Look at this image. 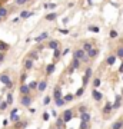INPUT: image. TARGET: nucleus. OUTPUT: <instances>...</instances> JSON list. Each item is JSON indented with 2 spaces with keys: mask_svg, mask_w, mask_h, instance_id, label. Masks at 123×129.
I'll return each mask as SVG.
<instances>
[{
  "mask_svg": "<svg viewBox=\"0 0 123 129\" xmlns=\"http://www.w3.org/2000/svg\"><path fill=\"white\" fill-rule=\"evenodd\" d=\"M69 52H70V50H69V47H67V49H65V50H63V53H62V56H66V55H67Z\"/></svg>",
  "mask_w": 123,
  "mask_h": 129,
  "instance_id": "de8ad7c7",
  "label": "nucleus"
},
{
  "mask_svg": "<svg viewBox=\"0 0 123 129\" xmlns=\"http://www.w3.org/2000/svg\"><path fill=\"white\" fill-rule=\"evenodd\" d=\"M83 50H84V52L87 53L89 50H92V49H93V45H92V43H90V42H86V43H83V47H82Z\"/></svg>",
  "mask_w": 123,
  "mask_h": 129,
  "instance_id": "f3484780",
  "label": "nucleus"
},
{
  "mask_svg": "<svg viewBox=\"0 0 123 129\" xmlns=\"http://www.w3.org/2000/svg\"><path fill=\"white\" fill-rule=\"evenodd\" d=\"M80 64H82V60H80V59L73 58V62H72V67H73V69H79Z\"/></svg>",
  "mask_w": 123,
  "mask_h": 129,
  "instance_id": "9b49d317",
  "label": "nucleus"
},
{
  "mask_svg": "<svg viewBox=\"0 0 123 129\" xmlns=\"http://www.w3.org/2000/svg\"><path fill=\"white\" fill-rule=\"evenodd\" d=\"M62 56V53H60V50L59 49H54V52H53V58H54V60H57L59 58Z\"/></svg>",
  "mask_w": 123,
  "mask_h": 129,
  "instance_id": "c85d7f7f",
  "label": "nucleus"
},
{
  "mask_svg": "<svg viewBox=\"0 0 123 129\" xmlns=\"http://www.w3.org/2000/svg\"><path fill=\"white\" fill-rule=\"evenodd\" d=\"M89 79H90V77H89V76H86V75L83 76V86H86V85L89 83Z\"/></svg>",
  "mask_w": 123,
  "mask_h": 129,
  "instance_id": "79ce46f5",
  "label": "nucleus"
},
{
  "mask_svg": "<svg viewBox=\"0 0 123 129\" xmlns=\"http://www.w3.org/2000/svg\"><path fill=\"white\" fill-rule=\"evenodd\" d=\"M30 1H33V0H27V3H30Z\"/></svg>",
  "mask_w": 123,
  "mask_h": 129,
  "instance_id": "13d9d810",
  "label": "nucleus"
},
{
  "mask_svg": "<svg viewBox=\"0 0 123 129\" xmlns=\"http://www.w3.org/2000/svg\"><path fill=\"white\" fill-rule=\"evenodd\" d=\"M14 3H16L17 6H24V4L27 3V0H14Z\"/></svg>",
  "mask_w": 123,
  "mask_h": 129,
  "instance_id": "f704fd0d",
  "label": "nucleus"
},
{
  "mask_svg": "<svg viewBox=\"0 0 123 129\" xmlns=\"http://www.w3.org/2000/svg\"><path fill=\"white\" fill-rule=\"evenodd\" d=\"M49 118H50V115H49L47 112H44V113L41 115V119H43V121H49Z\"/></svg>",
  "mask_w": 123,
  "mask_h": 129,
  "instance_id": "a19ab883",
  "label": "nucleus"
},
{
  "mask_svg": "<svg viewBox=\"0 0 123 129\" xmlns=\"http://www.w3.org/2000/svg\"><path fill=\"white\" fill-rule=\"evenodd\" d=\"M37 58H39V53L36 52V50H33V52H30V55H29V59H32V60H36Z\"/></svg>",
  "mask_w": 123,
  "mask_h": 129,
  "instance_id": "bb28decb",
  "label": "nucleus"
},
{
  "mask_svg": "<svg viewBox=\"0 0 123 129\" xmlns=\"http://www.w3.org/2000/svg\"><path fill=\"white\" fill-rule=\"evenodd\" d=\"M83 92H84V88H80V89H77V92H76V96H82Z\"/></svg>",
  "mask_w": 123,
  "mask_h": 129,
  "instance_id": "37998d69",
  "label": "nucleus"
},
{
  "mask_svg": "<svg viewBox=\"0 0 123 129\" xmlns=\"http://www.w3.org/2000/svg\"><path fill=\"white\" fill-rule=\"evenodd\" d=\"M6 102L9 103V105H12V103H13V95H12V93H9V95H7Z\"/></svg>",
  "mask_w": 123,
  "mask_h": 129,
  "instance_id": "c9c22d12",
  "label": "nucleus"
},
{
  "mask_svg": "<svg viewBox=\"0 0 123 129\" xmlns=\"http://www.w3.org/2000/svg\"><path fill=\"white\" fill-rule=\"evenodd\" d=\"M99 27L97 26H89V32H93V33H99Z\"/></svg>",
  "mask_w": 123,
  "mask_h": 129,
  "instance_id": "473e14b6",
  "label": "nucleus"
},
{
  "mask_svg": "<svg viewBox=\"0 0 123 129\" xmlns=\"http://www.w3.org/2000/svg\"><path fill=\"white\" fill-rule=\"evenodd\" d=\"M0 82L4 83L6 88H9V89L13 88V82L10 80V76H7V75H1V76H0Z\"/></svg>",
  "mask_w": 123,
  "mask_h": 129,
  "instance_id": "f257e3e1",
  "label": "nucleus"
},
{
  "mask_svg": "<svg viewBox=\"0 0 123 129\" xmlns=\"http://www.w3.org/2000/svg\"><path fill=\"white\" fill-rule=\"evenodd\" d=\"M54 102H56V106H63L66 103V100L63 99V98H59V99H54Z\"/></svg>",
  "mask_w": 123,
  "mask_h": 129,
  "instance_id": "a878e982",
  "label": "nucleus"
},
{
  "mask_svg": "<svg viewBox=\"0 0 123 129\" xmlns=\"http://www.w3.org/2000/svg\"><path fill=\"white\" fill-rule=\"evenodd\" d=\"M32 67H33V60H32V59H27V60L24 62V69H26V70H30Z\"/></svg>",
  "mask_w": 123,
  "mask_h": 129,
  "instance_id": "aec40b11",
  "label": "nucleus"
},
{
  "mask_svg": "<svg viewBox=\"0 0 123 129\" xmlns=\"http://www.w3.org/2000/svg\"><path fill=\"white\" fill-rule=\"evenodd\" d=\"M67 22H69V17H65V19H63V23H65V24L67 23Z\"/></svg>",
  "mask_w": 123,
  "mask_h": 129,
  "instance_id": "6e6d98bb",
  "label": "nucleus"
},
{
  "mask_svg": "<svg viewBox=\"0 0 123 129\" xmlns=\"http://www.w3.org/2000/svg\"><path fill=\"white\" fill-rule=\"evenodd\" d=\"M32 89L29 88V85H20V95H29Z\"/></svg>",
  "mask_w": 123,
  "mask_h": 129,
  "instance_id": "39448f33",
  "label": "nucleus"
},
{
  "mask_svg": "<svg viewBox=\"0 0 123 129\" xmlns=\"http://www.w3.org/2000/svg\"><path fill=\"white\" fill-rule=\"evenodd\" d=\"M109 36H110L112 39H116L117 36H119V32H117V30H110V33H109Z\"/></svg>",
  "mask_w": 123,
  "mask_h": 129,
  "instance_id": "2f4dec72",
  "label": "nucleus"
},
{
  "mask_svg": "<svg viewBox=\"0 0 123 129\" xmlns=\"http://www.w3.org/2000/svg\"><path fill=\"white\" fill-rule=\"evenodd\" d=\"M119 72H120V73H123V63L120 64V67H119Z\"/></svg>",
  "mask_w": 123,
  "mask_h": 129,
  "instance_id": "864d4df0",
  "label": "nucleus"
},
{
  "mask_svg": "<svg viewBox=\"0 0 123 129\" xmlns=\"http://www.w3.org/2000/svg\"><path fill=\"white\" fill-rule=\"evenodd\" d=\"M120 105H122V95H117V96H116V102L113 103V109H117Z\"/></svg>",
  "mask_w": 123,
  "mask_h": 129,
  "instance_id": "2eb2a0df",
  "label": "nucleus"
},
{
  "mask_svg": "<svg viewBox=\"0 0 123 129\" xmlns=\"http://www.w3.org/2000/svg\"><path fill=\"white\" fill-rule=\"evenodd\" d=\"M19 20H20V17H16V19H13V23H17Z\"/></svg>",
  "mask_w": 123,
  "mask_h": 129,
  "instance_id": "5fc2aeb1",
  "label": "nucleus"
},
{
  "mask_svg": "<svg viewBox=\"0 0 123 129\" xmlns=\"http://www.w3.org/2000/svg\"><path fill=\"white\" fill-rule=\"evenodd\" d=\"M56 19H57V13H49L44 16V20H47V22H53Z\"/></svg>",
  "mask_w": 123,
  "mask_h": 129,
  "instance_id": "1a4fd4ad",
  "label": "nucleus"
},
{
  "mask_svg": "<svg viewBox=\"0 0 123 129\" xmlns=\"http://www.w3.org/2000/svg\"><path fill=\"white\" fill-rule=\"evenodd\" d=\"M115 62H116V56H115V55H110V56L107 58V60H106V63L109 64V66H113Z\"/></svg>",
  "mask_w": 123,
  "mask_h": 129,
  "instance_id": "6ab92c4d",
  "label": "nucleus"
},
{
  "mask_svg": "<svg viewBox=\"0 0 123 129\" xmlns=\"http://www.w3.org/2000/svg\"><path fill=\"white\" fill-rule=\"evenodd\" d=\"M0 103H1V100H0Z\"/></svg>",
  "mask_w": 123,
  "mask_h": 129,
  "instance_id": "680f3d73",
  "label": "nucleus"
},
{
  "mask_svg": "<svg viewBox=\"0 0 123 129\" xmlns=\"http://www.w3.org/2000/svg\"><path fill=\"white\" fill-rule=\"evenodd\" d=\"M86 56H87V53L84 52L83 49H77V50H75V52H73V58H76V59H80L82 62H83V59L86 58Z\"/></svg>",
  "mask_w": 123,
  "mask_h": 129,
  "instance_id": "f03ea898",
  "label": "nucleus"
},
{
  "mask_svg": "<svg viewBox=\"0 0 123 129\" xmlns=\"http://www.w3.org/2000/svg\"><path fill=\"white\" fill-rule=\"evenodd\" d=\"M116 56H117V58H120V59H123V46L117 47V50H116Z\"/></svg>",
  "mask_w": 123,
  "mask_h": 129,
  "instance_id": "cd10ccee",
  "label": "nucleus"
},
{
  "mask_svg": "<svg viewBox=\"0 0 123 129\" xmlns=\"http://www.w3.org/2000/svg\"><path fill=\"white\" fill-rule=\"evenodd\" d=\"M19 112V109H13L12 112H10V115H16V113H17Z\"/></svg>",
  "mask_w": 123,
  "mask_h": 129,
  "instance_id": "3c124183",
  "label": "nucleus"
},
{
  "mask_svg": "<svg viewBox=\"0 0 123 129\" xmlns=\"http://www.w3.org/2000/svg\"><path fill=\"white\" fill-rule=\"evenodd\" d=\"M47 37H49V33H47V32H43L41 35L35 37V42H41V40H44V39H47Z\"/></svg>",
  "mask_w": 123,
  "mask_h": 129,
  "instance_id": "ddd939ff",
  "label": "nucleus"
},
{
  "mask_svg": "<svg viewBox=\"0 0 123 129\" xmlns=\"http://www.w3.org/2000/svg\"><path fill=\"white\" fill-rule=\"evenodd\" d=\"M10 121H12V122H17V121H19L17 113H16V115H10Z\"/></svg>",
  "mask_w": 123,
  "mask_h": 129,
  "instance_id": "58836bf2",
  "label": "nucleus"
},
{
  "mask_svg": "<svg viewBox=\"0 0 123 129\" xmlns=\"http://www.w3.org/2000/svg\"><path fill=\"white\" fill-rule=\"evenodd\" d=\"M1 19H3V17H1V16H0V22H1Z\"/></svg>",
  "mask_w": 123,
  "mask_h": 129,
  "instance_id": "bf43d9fd",
  "label": "nucleus"
},
{
  "mask_svg": "<svg viewBox=\"0 0 123 129\" xmlns=\"http://www.w3.org/2000/svg\"><path fill=\"white\" fill-rule=\"evenodd\" d=\"M80 121H83V122H90V113L89 112H82L80 113Z\"/></svg>",
  "mask_w": 123,
  "mask_h": 129,
  "instance_id": "0eeeda50",
  "label": "nucleus"
},
{
  "mask_svg": "<svg viewBox=\"0 0 123 129\" xmlns=\"http://www.w3.org/2000/svg\"><path fill=\"white\" fill-rule=\"evenodd\" d=\"M122 95H123V90H122Z\"/></svg>",
  "mask_w": 123,
  "mask_h": 129,
  "instance_id": "052dcab7",
  "label": "nucleus"
},
{
  "mask_svg": "<svg viewBox=\"0 0 123 129\" xmlns=\"http://www.w3.org/2000/svg\"><path fill=\"white\" fill-rule=\"evenodd\" d=\"M43 103H44V105H49V103H50V96H46L44 100H43Z\"/></svg>",
  "mask_w": 123,
  "mask_h": 129,
  "instance_id": "c03bdc74",
  "label": "nucleus"
},
{
  "mask_svg": "<svg viewBox=\"0 0 123 129\" xmlns=\"http://www.w3.org/2000/svg\"><path fill=\"white\" fill-rule=\"evenodd\" d=\"M65 119H63V116H62V118H60V116H57V118H56V126H57V128L59 129H62V128H63V125H65Z\"/></svg>",
  "mask_w": 123,
  "mask_h": 129,
  "instance_id": "9d476101",
  "label": "nucleus"
},
{
  "mask_svg": "<svg viewBox=\"0 0 123 129\" xmlns=\"http://www.w3.org/2000/svg\"><path fill=\"white\" fill-rule=\"evenodd\" d=\"M7 14H9V10L6 7H0V16L4 19V17H7Z\"/></svg>",
  "mask_w": 123,
  "mask_h": 129,
  "instance_id": "393cba45",
  "label": "nucleus"
},
{
  "mask_svg": "<svg viewBox=\"0 0 123 129\" xmlns=\"http://www.w3.org/2000/svg\"><path fill=\"white\" fill-rule=\"evenodd\" d=\"M79 111H80V113H82V112H86V106H80Z\"/></svg>",
  "mask_w": 123,
  "mask_h": 129,
  "instance_id": "09e8293b",
  "label": "nucleus"
},
{
  "mask_svg": "<svg viewBox=\"0 0 123 129\" xmlns=\"http://www.w3.org/2000/svg\"><path fill=\"white\" fill-rule=\"evenodd\" d=\"M89 126H90V123H89V122H83V121H82V123H80L79 129H89Z\"/></svg>",
  "mask_w": 123,
  "mask_h": 129,
  "instance_id": "7c9ffc66",
  "label": "nucleus"
},
{
  "mask_svg": "<svg viewBox=\"0 0 123 129\" xmlns=\"http://www.w3.org/2000/svg\"><path fill=\"white\" fill-rule=\"evenodd\" d=\"M3 58H4V56H3V55H0V62H1V60H3Z\"/></svg>",
  "mask_w": 123,
  "mask_h": 129,
  "instance_id": "4d7b16f0",
  "label": "nucleus"
},
{
  "mask_svg": "<svg viewBox=\"0 0 123 129\" xmlns=\"http://www.w3.org/2000/svg\"><path fill=\"white\" fill-rule=\"evenodd\" d=\"M46 88H47V82H46V80H41V82H39V85H37V90H39V92L46 90Z\"/></svg>",
  "mask_w": 123,
  "mask_h": 129,
  "instance_id": "f8f14e48",
  "label": "nucleus"
},
{
  "mask_svg": "<svg viewBox=\"0 0 123 129\" xmlns=\"http://www.w3.org/2000/svg\"><path fill=\"white\" fill-rule=\"evenodd\" d=\"M10 47L9 43H4V42H0V52H6L7 49Z\"/></svg>",
  "mask_w": 123,
  "mask_h": 129,
  "instance_id": "b1692460",
  "label": "nucleus"
},
{
  "mask_svg": "<svg viewBox=\"0 0 123 129\" xmlns=\"http://www.w3.org/2000/svg\"><path fill=\"white\" fill-rule=\"evenodd\" d=\"M73 98H75V96H73L72 93H67V95L65 96V98H63V99H65L66 102H72V100H73Z\"/></svg>",
  "mask_w": 123,
  "mask_h": 129,
  "instance_id": "72a5a7b5",
  "label": "nucleus"
},
{
  "mask_svg": "<svg viewBox=\"0 0 123 129\" xmlns=\"http://www.w3.org/2000/svg\"><path fill=\"white\" fill-rule=\"evenodd\" d=\"M35 14V12H27V10H22L20 12V19H29Z\"/></svg>",
  "mask_w": 123,
  "mask_h": 129,
  "instance_id": "423d86ee",
  "label": "nucleus"
},
{
  "mask_svg": "<svg viewBox=\"0 0 123 129\" xmlns=\"http://www.w3.org/2000/svg\"><path fill=\"white\" fill-rule=\"evenodd\" d=\"M26 79H27V75H26V73H22V76H20V82H24Z\"/></svg>",
  "mask_w": 123,
  "mask_h": 129,
  "instance_id": "a18cd8bd",
  "label": "nucleus"
},
{
  "mask_svg": "<svg viewBox=\"0 0 123 129\" xmlns=\"http://www.w3.org/2000/svg\"><path fill=\"white\" fill-rule=\"evenodd\" d=\"M50 115H52V116H54V118H57V112H56V111H52V113H50Z\"/></svg>",
  "mask_w": 123,
  "mask_h": 129,
  "instance_id": "8fccbe9b",
  "label": "nucleus"
},
{
  "mask_svg": "<svg viewBox=\"0 0 123 129\" xmlns=\"http://www.w3.org/2000/svg\"><path fill=\"white\" fill-rule=\"evenodd\" d=\"M47 46L50 47V49H53V50H54V49H59V42L57 40H50L47 43Z\"/></svg>",
  "mask_w": 123,
  "mask_h": 129,
  "instance_id": "a211bd4d",
  "label": "nucleus"
},
{
  "mask_svg": "<svg viewBox=\"0 0 123 129\" xmlns=\"http://www.w3.org/2000/svg\"><path fill=\"white\" fill-rule=\"evenodd\" d=\"M92 96H93L94 100H97V102H99V100H102V98H103V95L100 93L99 90H96V89H93V92H92Z\"/></svg>",
  "mask_w": 123,
  "mask_h": 129,
  "instance_id": "6e6552de",
  "label": "nucleus"
},
{
  "mask_svg": "<svg viewBox=\"0 0 123 129\" xmlns=\"http://www.w3.org/2000/svg\"><path fill=\"white\" fill-rule=\"evenodd\" d=\"M97 55H99V50H97V49H94V47L92 49V50H89V52H87V56L90 59H94Z\"/></svg>",
  "mask_w": 123,
  "mask_h": 129,
  "instance_id": "4468645a",
  "label": "nucleus"
},
{
  "mask_svg": "<svg viewBox=\"0 0 123 129\" xmlns=\"http://www.w3.org/2000/svg\"><path fill=\"white\" fill-rule=\"evenodd\" d=\"M37 85H39V83L33 80V82H30V83H29V88H30V89H37Z\"/></svg>",
  "mask_w": 123,
  "mask_h": 129,
  "instance_id": "4c0bfd02",
  "label": "nucleus"
},
{
  "mask_svg": "<svg viewBox=\"0 0 123 129\" xmlns=\"http://www.w3.org/2000/svg\"><path fill=\"white\" fill-rule=\"evenodd\" d=\"M122 126H123V121H116L112 125V129H122Z\"/></svg>",
  "mask_w": 123,
  "mask_h": 129,
  "instance_id": "4be33fe9",
  "label": "nucleus"
},
{
  "mask_svg": "<svg viewBox=\"0 0 123 129\" xmlns=\"http://www.w3.org/2000/svg\"><path fill=\"white\" fill-rule=\"evenodd\" d=\"M60 33H62V35H69V30H67V29H62V30H60Z\"/></svg>",
  "mask_w": 123,
  "mask_h": 129,
  "instance_id": "49530a36",
  "label": "nucleus"
},
{
  "mask_svg": "<svg viewBox=\"0 0 123 129\" xmlns=\"http://www.w3.org/2000/svg\"><path fill=\"white\" fill-rule=\"evenodd\" d=\"M20 103L23 106H26V108H29L30 103H32V98H30L29 95H22L20 96Z\"/></svg>",
  "mask_w": 123,
  "mask_h": 129,
  "instance_id": "7ed1b4c3",
  "label": "nucleus"
},
{
  "mask_svg": "<svg viewBox=\"0 0 123 129\" xmlns=\"http://www.w3.org/2000/svg\"><path fill=\"white\" fill-rule=\"evenodd\" d=\"M72 118H73V111H70V109H67V111L63 112V119H65V122L67 123L69 121H70Z\"/></svg>",
  "mask_w": 123,
  "mask_h": 129,
  "instance_id": "20e7f679",
  "label": "nucleus"
},
{
  "mask_svg": "<svg viewBox=\"0 0 123 129\" xmlns=\"http://www.w3.org/2000/svg\"><path fill=\"white\" fill-rule=\"evenodd\" d=\"M53 72H54V64H53V63L47 64V67H46V75L49 76V75H52Z\"/></svg>",
  "mask_w": 123,
  "mask_h": 129,
  "instance_id": "412c9836",
  "label": "nucleus"
},
{
  "mask_svg": "<svg viewBox=\"0 0 123 129\" xmlns=\"http://www.w3.org/2000/svg\"><path fill=\"white\" fill-rule=\"evenodd\" d=\"M43 7L44 9H56V3H44Z\"/></svg>",
  "mask_w": 123,
  "mask_h": 129,
  "instance_id": "c756f323",
  "label": "nucleus"
},
{
  "mask_svg": "<svg viewBox=\"0 0 123 129\" xmlns=\"http://www.w3.org/2000/svg\"><path fill=\"white\" fill-rule=\"evenodd\" d=\"M3 125H4V126H7V125H9V121H7V119H4V121H3Z\"/></svg>",
  "mask_w": 123,
  "mask_h": 129,
  "instance_id": "603ef678",
  "label": "nucleus"
},
{
  "mask_svg": "<svg viewBox=\"0 0 123 129\" xmlns=\"http://www.w3.org/2000/svg\"><path fill=\"white\" fill-rule=\"evenodd\" d=\"M53 96H54V99L62 98V89H60V88H56V89H54V92H53Z\"/></svg>",
  "mask_w": 123,
  "mask_h": 129,
  "instance_id": "5701e85b",
  "label": "nucleus"
},
{
  "mask_svg": "<svg viewBox=\"0 0 123 129\" xmlns=\"http://www.w3.org/2000/svg\"><path fill=\"white\" fill-rule=\"evenodd\" d=\"M100 83H102V82H100V79H99V77H96V79L93 80V86H94V88H99Z\"/></svg>",
  "mask_w": 123,
  "mask_h": 129,
  "instance_id": "e433bc0d",
  "label": "nucleus"
},
{
  "mask_svg": "<svg viewBox=\"0 0 123 129\" xmlns=\"http://www.w3.org/2000/svg\"><path fill=\"white\" fill-rule=\"evenodd\" d=\"M7 105H9L7 102H1V103H0V111H4V109L7 108Z\"/></svg>",
  "mask_w": 123,
  "mask_h": 129,
  "instance_id": "ea45409f",
  "label": "nucleus"
},
{
  "mask_svg": "<svg viewBox=\"0 0 123 129\" xmlns=\"http://www.w3.org/2000/svg\"><path fill=\"white\" fill-rule=\"evenodd\" d=\"M112 109H113V105H112L110 102H107V103H106V106L103 108V113H105V115H107V113H110Z\"/></svg>",
  "mask_w": 123,
  "mask_h": 129,
  "instance_id": "dca6fc26",
  "label": "nucleus"
}]
</instances>
